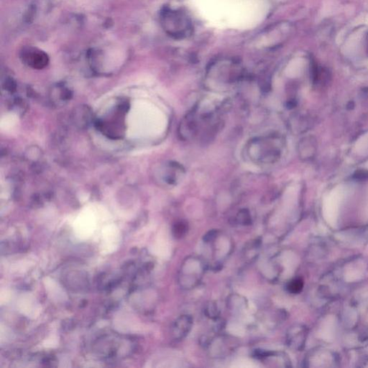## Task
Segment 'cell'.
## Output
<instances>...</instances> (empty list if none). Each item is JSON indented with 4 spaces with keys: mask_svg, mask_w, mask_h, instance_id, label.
Returning <instances> with one entry per match:
<instances>
[{
    "mask_svg": "<svg viewBox=\"0 0 368 368\" xmlns=\"http://www.w3.org/2000/svg\"><path fill=\"white\" fill-rule=\"evenodd\" d=\"M192 326L191 318L188 316H182L175 323L174 333L179 339L183 338L188 335Z\"/></svg>",
    "mask_w": 368,
    "mask_h": 368,
    "instance_id": "cell-1",
    "label": "cell"
},
{
    "mask_svg": "<svg viewBox=\"0 0 368 368\" xmlns=\"http://www.w3.org/2000/svg\"><path fill=\"white\" fill-rule=\"evenodd\" d=\"M303 287L302 280L296 278V279L293 280L288 283L287 288H288L289 292L292 293V294H299L302 290Z\"/></svg>",
    "mask_w": 368,
    "mask_h": 368,
    "instance_id": "cell-2",
    "label": "cell"
},
{
    "mask_svg": "<svg viewBox=\"0 0 368 368\" xmlns=\"http://www.w3.org/2000/svg\"><path fill=\"white\" fill-rule=\"evenodd\" d=\"M187 225L184 222H179L174 226L173 228V235L175 238H181L186 235V231H187Z\"/></svg>",
    "mask_w": 368,
    "mask_h": 368,
    "instance_id": "cell-3",
    "label": "cell"
},
{
    "mask_svg": "<svg viewBox=\"0 0 368 368\" xmlns=\"http://www.w3.org/2000/svg\"><path fill=\"white\" fill-rule=\"evenodd\" d=\"M240 220H241L242 223L243 224H249L250 222V217H249L248 214L244 211L242 215H240Z\"/></svg>",
    "mask_w": 368,
    "mask_h": 368,
    "instance_id": "cell-4",
    "label": "cell"
}]
</instances>
